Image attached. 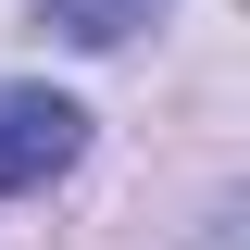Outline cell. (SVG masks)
Listing matches in <instances>:
<instances>
[{"mask_svg": "<svg viewBox=\"0 0 250 250\" xmlns=\"http://www.w3.org/2000/svg\"><path fill=\"white\" fill-rule=\"evenodd\" d=\"M75 150H88V113H75L62 88H0V200L75 175Z\"/></svg>", "mask_w": 250, "mask_h": 250, "instance_id": "6da1fadb", "label": "cell"}]
</instances>
